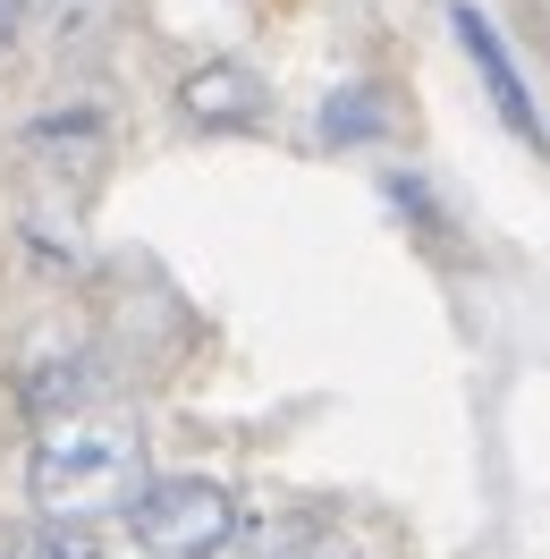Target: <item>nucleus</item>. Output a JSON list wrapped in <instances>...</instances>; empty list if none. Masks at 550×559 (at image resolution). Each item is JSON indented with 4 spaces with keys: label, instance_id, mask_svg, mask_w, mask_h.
Here are the masks:
<instances>
[{
    "label": "nucleus",
    "instance_id": "obj_1",
    "mask_svg": "<svg viewBox=\"0 0 550 559\" xmlns=\"http://www.w3.org/2000/svg\"><path fill=\"white\" fill-rule=\"evenodd\" d=\"M26 491L51 525H94L144 491V432L128 416H60L26 450Z\"/></svg>",
    "mask_w": 550,
    "mask_h": 559
},
{
    "label": "nucleus",
    "instance_id": "obj_2",
    "mask_svg": "<svg viewBox=\"0 0 550 559\" xmlns=\"http://www.w3.org/2000/svg\"><path fill=\"white\" fill-rule=\"evenodd\" d=\"M238 543V500L212 475H162L128 500V551L136 559H220Z\"/></svg>",
    "mask_w": 550,
    "mask_h": 559
},
{
    "label": "nucleus",
    "instance_id": "obj_3",
    "mask_svg": "<svg viewBox=\"0 0 550 559\" xmlns=\"http://www.w3.org/2000/svg\"><path fill=\"white\" fill-rule=\"evenodd\" d=\"M449 26H457V43H466V60H475V76L491 85V103H500V119H509L525 144H542V119H534V94H525V76H516V60H509V35L482 17V9H449Z\"/></svg>",
    "mask_w": 550,
    "mask_h": 559
},
{
    "label": "nucleus",
    "instance_id": "obj_4",
    "mask_svg": "<svg viewBox=\"0 0 550 559\" xmlns=\"http://www.w3.org/2000/svg\"><path fill=\"white\" fill-rule=\"evenodd\" d=\"M246 559H356V543L322 509H272L246 525Z\"/></svg>",
    "mask_w": 550,
    "mask_h": 559
},
{
    "label": "nucleus",
    "instance_id": "obj_5",
    "mask_svg": "<svg viewBox=\"0 0 550 559\" xmlns=\"http://www.w3.org/2000/svg\"><path fill=\"white\" fill-rule=\"evenodd\" d=\"M187 110L212 119V128H229V119L246 128V119L263 110V85H254L246 69H195V76H187Z\"/></svg>",
    "mask_w": 550,
    "mask_h": 559
},
{
    "label": "nucleus",
    "instance_id": "obj_6",
    "mask_svg": "<svg viewBox=\"0 0 550 559\" xmlns=\"http://www.w3.org/2000/svg\"><path fill=\"white\" fill-rule=\"evenodd\" d=\"M26 559H103V543H94V525H43Z\"/></svg>",
    "mask_w": 550,
    "mask_h": 559
},
{
    "label": "nucleus",
    "instance_id": "obj_7",
    "mask_svg": "<svg viewBox=\"0 0 550 559\" xmlns=\"http://www.w3.org/2000/svg\"><path fill=\"white\" fill-rule=\"evenodd\" d=\"M17 17H26V0H0V51H9V35H17Z\"/></svg>",
    "mask_w": 550,
    "mask_h": 559
}]
</instances>
